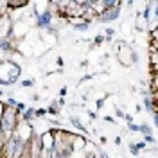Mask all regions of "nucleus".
Here are the masks:
<instances>
[{"mask_svg":"<svg viewBox=\"0 0 158 158\" xmlns=\"http://www.w3.org/2000/svg\"><path fill=\"white\" fill-rule=\"evenodd\" d=\"M86 115L90 118H97V111H94V110H86Z\"/></svg>","mask_w":158,"mask_h":158,"instance_id":"obj_16","label":"nucleus"},{"mask_svg":"<svg viewBox=\"0 0 158 158\" xmlns=\"http://www.w3.org/2000/svg\"><path fill=\"white\" fill-rule=\"evenodd\" d=\"M34 83H36V79H23L22 83H20V88H32L34 86Z\"/></svg>","mask_w":158,"mask_h":158,"instance_id":"obj_6","label":"nucleus"},{"mask_svg":"<svg viewBox=\"0 0 158 158\" xmlns=\"http://www.w3.org/2000/svg\"><path fill=\"white\" fill-rule=\"evenodd\" d=\"M118 16H120V7H113V9L102 11L95 18V22H99V23H111V22H117Z\"/></svg>","mask_w":158,"mask_h":158,"instance_id":"obj_1","label":"nucleus"},{"mask_svg":"<svg viewBox=\"0 0 158 158\" xmlns=\"http://www.w3.org/2000/svg\"><path fill=\"white\" fill-rule=\"evenodd\" d=\"M31 101H41L40 94H32V95H31Z\"/></svg>","mask_w":158,"mask_h":158,"instance_id":"obj_20","label":"nucleus"},{"mask_svg":"<svg viewBox=\"0 0 158 158\" xmlns=\"http://www.w3.org/2000/svg\"><path fill=\"white\" fill-rule=\"evenodd\" d=\"M104 101H106L104 97L95 99V108H97V111H99V110H102V108H104Z\"/></svg>","mask_w":158,"mask_h":158,"instance_id":"obj_10","label":"nucleus"},{"mask_svg":"<svg viewBox=\"0 0 158 158\" xmlns=\"http://www.w3.org/2000/svg\"><path fill=\"white\" fill-rule=\"evenodd\" d=\"M102 120H106V122H110V124H117V120L111 117V115H104V117H102Z\"/></svg>","mask_w":158,"mask_h":158,"instance_id":"obj_13","label":"nucleus"},{"mask_svg":"<svg viewBox=\"0 0 158 158\" xmlns=\"http://www.w3.org/2000/svg\"><path fill=\"white\" fill-rule=\"evenodd\" d=\"M128 149H129V153H131L133 156H138V158H140V151H138V148H137V144H135V142H129V144H128Z\"/></svg>","mask_w":158,"mask_h":158,"instance_id":"obj_7","label":"nucleus"},{"mask_svg":"<svg viewBox=\"0 0 158 158\" xmlns=\"http://www.w3.org/2000/svg\"><path fill=\"white\" fill-rule=\"evenodd\" d=\"M45 117H47V110L45 108L34 110V118H45Z\"/></svg>","mask_w":158,"mask_h":158,"instance_id":"obj_8","label":"nucleus"},{"mask_svg":"<svg viewBox=\"0 0 158 158\" xmlns=\"http://www.w3.org/2000/svg\"><path fill=\"white\" fill-rule=\"evenodd\" d=\"M92 77H94V74H85L83 77L79 79V85H81V83H86V81H90Z\"/></svg>","mask_w":158,"mask_h":158,"instance_id":"obj_12","label":"nucleus"},{"mask_svg":"<svg viewBox=\"0 0 158 158\" xmlns=\"http://www.w3.org/2000/svg\"><path fill=\"white\" fill-rule=\"evenodd\" d=\"M124 120H126V122H133V115H129V113H124Z\"/></svg>","mask_w":158,"mask_h":158,"instance_id":"obj_18","label":"nucleus"},{"mask_svg":"<svg viewBox=\"0 0 158 158\" xmlns=\"http://www.w3.org/2000/svg\"><path fill=\"white\" fill-rule=\"evenodd\" d=\"M128 131H131V133H138V124L129 122V124H128Z\"/></svg>","mask_w":158,"mask_h":158,"instance_id":"obj_11","label":"nucleus"},{"mask_svg":"<svg viewBox=\"0 0 158 158\" xmlns=\"http://www.w3.org/2000/svg\"><path fill=\"white\" fill-rule=\"evenodd\" d=\"M99 144H101V146H104V144H108V137H104V135H101V137H99Z\"/></svg>","mask_w":158,"mask_h":158,"instance_id":"obj_17","label":"nucleus"},{"mask_svg":"<svg viewBox=\"0 0 158 158\" xmlns=\"http://www.w3.org/2000/svg\"><path fill=\"white\" fill-rule=\"evenodd\" d=\"M113 142H115V146H120V144H122V138H120V137L117 135V137L113 138Z\"/></svg>","mask_w":158,"mask_h":158,"instance_id":"obj_19","label":"nucleus"},{"mask_svg":"<svg viewBox=\"0 0 158 158\" xmlns=\"http://www.w3.org/2000/svg\"><path fill=\"white\" fill-rule=\"evenodd\" d=\"M4 95H6V92H4V90L0 88V97H4Z\"/></svg>","mask_w":158,"mask_h":158,"instance_id":"obj_22","label":"nucleus"},{"mask_svg":"<svg viewBox=\"0 0 158 158\" xmlns=\"http://www.w3.org/2000/svg\"><path fill=\"white\" fill-rule=\"evenodd\" d=\"M45 110H47V113H49V115L58 117V115H59V110H61V108L58 106V102H56V99H54V101H52V102H50V104H49Z\"/></svg>","mask_w":158,"mask_h":158,"instance_id":"obj_4","label":"nucleus"},{"mask_svg":"<svg viewBox=\"0 0 158 158\" xmlns=\"http://www.w3.org/2000/svg\"><path fill=\"white\" fill-rule=\"evenodd\" d=\"M115 117L124 118V111H122V108H117V106H115Z\"/></svg>","mask_w":158,"mask_h":158,"instance_id":"obj_14","label":"nucleus"},{"mask_svg":"<svg viewBox=\"0 0 158 158\" xmlns=\"http://www.w3.org/2000/svg\"><path fill=\"white\" fill-rule=\"evenodd\" d=\"M138 133H142L144 137H146V135H153V128L148 126V124H140V126H138Z\"/></svg>","mask_w":158,"mask_h":158,"instance_id":"obj_5","label":"nucleus"},{"mask_svg":"<svg viewBox=\"0 0 158 158\" xmlns=\"http://www.w3.org/2000/svg\"><path fill=\"white\" fill-rule=\"evenodd\" d=\"M135 27H137V31H148V20L142 16L140 11L137 13V18H135Z\"/></svg>","mask_w":158,"mask_h":158,"instance_id":"obj_3","label":"nucleus"},{"mask_svg":"<svg viewBox=\"0 0 158 158\" xmlns=\"http://www.w3.org/2000/svg\"><path fill=\"white\" fill-rule=\"evenodd\" d=\"M142 142H146L148 146H149V144H153V146H155V144H156V138H155V135H146Z\"/></svg>","mask_w":158,"mask_h":158,"instance_id":"obj_9","label":"nucleus"},{"mask_svg":"<svg viewBox=\"0 0 158 158\" xmlns=\"http://www.w3.org/2000/svg\"><path fill=\"white\" fill-rule=\"evenodd\" d=\"M69 120H70V124H72L76 129H79V131H81V133H85V135H88V128H86V126H85V124L79 120L77 115H70Z\"/></svg>","mask_w":158,"mask_h":158,"instance_id":"obj_2","label":"nucleus"},{"mask_svg":"<svg viewBox=\"0 0 158 158\" xmlns=\"http://www.w3.org/2000/svg\"><path fill=\"white\" fill-rule=\"evenodd\" d=\"M67 92H69V88H67V86H61V88H59V97H61V99H65Z\"/></svg>","mask_w":158,"mask_h":158,"instance_id":"obj_15","label":"nucleus"},{"mask_svg":"<svg viewBox=\"0 0 158 158\" xmlns=\"http://www.w3.org/2000/svg\"><path fill=\"white\" fill-rule=\"evenodd\" d=\"M56 61H58V65H59V67H63V58H58Z\"/></svg>","mask_w":158,"mask_h":158,"instance_id":"obj_21","label":"nucleus"}]
</instances>
